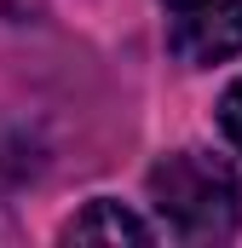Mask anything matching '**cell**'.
Returning a JSON list of instances; mask_svg holds the SVG:
<instances>
[{
    "instance_id": "obj_1",
    "label": "cell",
    "mask_w": 242,
    "mask_h": 248,
    "mask_svg": "<svg viewBox=\"0 0 242 248\" xmlns=\"http://www.w3.org/2000/svg\"><path fill=\"white\" fill-rule=\"evenodd\" d=\"M150 208L179 243H225L242 225V179L219 156L173 150L150 168Z\"/></svg>"
},
{
    "instance_id": "obj_2",
    "label": "cell",
    "mask_w": 242,
    "mask_h": 248,
    "mask_svg": "<svg viewBox=\"0 0 242 248\" xmlns=\"http://www.w3.org/2000/svg\"><path fill=\"white\" fill-rule=\"evenodd\" d=\"M162 12H167V46L190 69L242 52V0H162Z\"/></svg>"
},
{
    "instance_id": "obj_3",
    "label": "cell",
    "mask_w": 242,
    "mask_h": 248,
    "mask_svg": "<svg viewBox=\"0 0 242 248\" xmlns=\"http://www.w3.org/2000/svg\"><path fill=\"white\" fill-rule=\"evenodd\" d=\"M156 231L138 219V214H127L121 202H87L69 225H63V243H150Z\"/></svg>"
},
{
    "instance_id": "obj_4",
    "label": "cell",
    "mask_w": 242,
    "mask_h": 248,
    "mask_svg": "<svg viewBox=\"0 0 242 248\" xmlns=\"http://www.w3.org/2000/svg\"><path fill=\"white\" fill-rule=\"evenodd\" d=\"M219 127H225V139L242 150V81H231L225 98H219Z\"/></svg>"
}]
</instances>
